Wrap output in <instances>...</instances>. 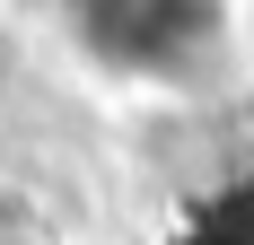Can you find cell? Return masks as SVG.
I'll use <instances>...</instances> for the list:
<instances>
[{
    "mask_svg": "<svg viewBox=\"0 0 254 245\" xmlns=\"http://www.w3.org/2000/svg\"><path fill=\"white\" fill-rule=\"evenodd\" d=\"M0 245H44V237H0Z\"/></svg>",
    "mask_w": 254,
    "mask_h": 245,
    "instance_id": "6da1fadb",
    "label": "cell"
}]
</instances>
